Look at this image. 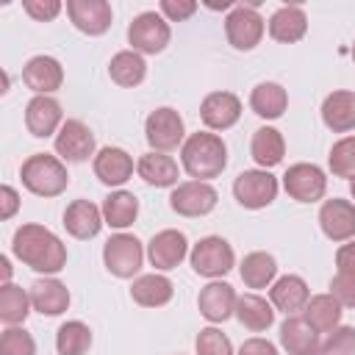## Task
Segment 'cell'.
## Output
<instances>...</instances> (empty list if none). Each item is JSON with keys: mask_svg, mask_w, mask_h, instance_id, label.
I'll list each match as a JSON object with an SVG mask.
<instances>
[{"mask_svg": "<svg viewBox=\"0 0 355 355\" xmlns=\"http://www.w3.org/2000/svg\"><path fill=\"white\" fill-rule=\"evenodd\" d=\"M327 164H330V172L336 178H355V136H344L338 139L333 147H330V155H327Z\"/></svg>", "mask_w": 355, "mask_h": 355, "instance_id": "38", "label": "cell"}, {"mask_svg": "<svg viewBox=\"0 0 355 355\" xmlns=\"http://www.w3.org/2000/svg\"><path fill=\"white\" fill-rule=\"evenodd\" d=\"M330 294L341 302V308L344 305L355 308V277L352 275H336L330 280Z\"/></svg>", "mask_w": 355, "mask_h": 355, "instance_id": "43", "label": "cell"}, {"mask_svg": "<svg viewBox=\"0 0 355 355\" xmlns=\"http://www.w3.org/2000/svg\"><path fill=\"white\" fill-rule=\"evenodd\" d=\"M216 189L205 180H186V183H178L175 191L169 194V205L175 214L180 216H205L216 208Z\"/></svg>", "mask_w": 355, "mask_h": 355, "instance_id": "10", "label": "cell"}, {"mask_svg": "<svg viewBox=\"0 0 355 355\" xmlns=\"http://www.w3.org/2000/svg\"><path fill=\"white\" fill-rule=\"evenodd\" d=\"M322 122L333 133H347L355 128V92L338 89L322 103Z\"/></svg>", "mask_w": 355, "mask_h": 355, "instance_id": "24", "label": "cell"}, {"mask_svg": "<svg viewBox=\"0 0 355 355\" xmlns=\"http://www.w3.org/2000/svg\"><path fill=\"white\" fill-rule=\"evenodd\" d=\"M241 116V100L233 92H211L200 103V119L211 130H227Z\"/></svg>", "mask_w": 355, "mask_h": 355, "instance_id": "15", "label": "cell"}, {"mask_svg": "<svg viewBox=\"0 0 355 355\" xmlns=\"http://www.w3.org/2000/svg\"><path fill=\"white\" fill-rule=\"evenodd\" d=\"M22 8L39 22H50V19H55L61 14V3L58 0H25Z\"/></svg>", "mask_w": 355, "mask_h": 355, "instance_id": "44", "label": "cell"}, {"mask_svg": "<svg viewBox=\"0 0 355 355\" xmlns=\"http://www.w3.org/2000/svg\"><path fill=\"white\" fill-rule=\"evenodd\" d=\"M67 14L80 33L103 36L111 28V6L105 0H67Z\"/></svg>", "mask_w": 355, "mask_h": 355, "instance_id": "13", "label": "cell"}, {"mask_svg": "<svg viewBox=\"0 0 355 355\" xmlns=\"http://www.w3.org/2000/svg\"><path fill=\"white\" fill-rule=\"evenodd\" d=\"M141 261H144L141 241L130 233H116L103 247V263L116 277H133L141 269Z\"/></svg>", "mask_w": 355, "mask_h": 355, "instance_id": "7", "label": "cell"}, {"mask_svg": "<svg viewBox=\"0 0 355 355\" xmlns=\"http://www.w3.org/2000/svg\"><path fill=\"white\" fill-rule=\"evenodd\" d=\"M236 291L230 283L225 280H211L208 286L200 288V297H197V308L200 313L208 319V322H225L236 313Z\"/></svg>", "mask_w": 355, "mask_h": 355, "instance_id": "17", "label": "cell"}, {"mask_svg": "<svg viewBox=\"0 0 355 355\" xmlns=\"http://www.w3.org/2000/svg\"><path fill=\"white\" fill-rule=\"evenodd\" d=\"M349 191H352V197H355V178H352V183H349Z\"/></svg>", "mask_w": 355, "mask_h": 355, "instance_id": "49", "label": "cell"}, {"mask_svg": "<svg viewBox=\"0 0 355 355\" xmlns=\"http://www.w3.org/2000/svg\"><path fill=\"white\" fill-rule=\"evenodd\" d=\"M319 225L330 241L355 239V205L349 200H341V197L324 200L319 208Z\"/></svg>", "mask_w": 355, "mask_h": 355, "instance_id": "12", "label": "cell"}, {"mask_svg": "<svg viewBox=\"0 0 355 355\" xmlns=\"http://www.w3.org/2000/svg\"><path fill=\"white\" fill-rule=\"evenodd\" d=\"M17 208H19V194L11 186H3L0 189V219H11Z\"/></svg>", "mask_w": 355, "mask_h": 355, "instance_id": "47", "label": "cell"}, {"mask_svg": "<svg viewBox=\"0 0 355 355\" xmlns=\"http://www.w3.org/2000/svg\"><path fill=\"white\" fill-rule=\"evenodd\" d=\"M308 31V17L300 6H280L272 17H269V36L275 42H283V44H291V42H300Z\"/></svg>", "mask_w": 355, "mask_h": 355, "instance_id": "27", "label": "cell"}, {"mask_svg": "<svg viewBox=\"0 0 355 355\" xmlns=\"http://www.w3.org/2000/svg\"><path fill=\"white\" fill-rule=\"evenodd\" d=\"M180 161H183V169L197 178V180H211L216 175H222V169L227 166V147L222 141V136L216 133H205V130H197L191 133L183 147H180Z\"/></svg>", "mask_w": 355, "mask_h": 355, "instance_id": "2", "label": "cell"}, {"mask_svg": "<svg viewBox=\"0 0 355 355\" xmlns=\"http://www.w3.org/2000/svg\"><path fill=\"white\" fill-rule=\"evenodd\" d=\"M269 300L277 311H283L286 316H294L297 311H302L311 300V291H308V283L300 277V275H283L272 283V291H269Z\"/></svg>", "mask_w": 355, "mask_h": 355, "instance_id": "22", "label": "cell"}, {"mask_svg": "<svg viewBox=\"0 0 355 355\" xmlns=\"http://www.w3.org/2000/svg\"><path fill=\"white\" fill-rule=\"evenodd\" d=\"M319 355H355V327L338 324L330 330V336L322 341Z\"/></svg>", "mask_w": 355, "mask_h": 355, "instance_id": "41", "label": "cell"}, {"mask_svg": "<svg viewBox=\"0 0 355 355\" xmlns=\"http://www.w3.org/2000/svg\"><path fill=\"white\" fill-rule=\"evenodd\" d=\"M136 216H139V200H136V194H130V191H111L103 200V219H105V225L122 230V227L133 225Z\"/></svg>", "mask_w": 355, "mask_h": 355, "instance_id": "33", "label": "cell"}, {"mask_svg": "<svg viewBox=\"0 0 355 355\" xmlns=\"http://www.w3.org/2000/svg\"><path fill=\"white\" fill-rule=\"evenodd\" d=\"M92 347V330L89 324L72 319V322H64L55 333V349L58 355H83L86 349Z\"/></svg>", "mask_w": 355, "mask_h": 355, "instance_id": "37", "label": "cell"}, {"mask_svg": "<svg viewBox=\"0 0 355 355\" xmlns=\"http://www.w3.org/2000/svg\"><path fill=\"white\" fill-rule=\"evenodd\" d=\"M183 133H186L183 116H180L175 108H169V105L155 108V111L147 116V122H144V136H147V141H150V147H153L155 153H169V150H175L178 144H183V141H186Z\"/></svg>", "mask_w": 355, "mask_h": 355, "instance_id": "8", "label": "cell"}, {"mask_svg": "<svg viewBox=\"0 0 355 355\" xmlns=\"http://www.w3.org/2000/svg\"><path fill=\"white\" fill-rule=\"evenodd\" d=\"M0 355H36V341L22 327H6L0 336Z\"/></svg>", "mask_w": 355, "mask_h": 355, "instance_id": "39", "label": "cell"}, {"mask_svg": "<svg viewBox=\"0 0 355 355\" xmlns=\"http://www.w3.org/2000/svg\"><path fill=\"white\" fill-rule=\"evenodd\" d=\"M31 302L33 311H39L42 316H58L69 308V288L55 277L36 280L31 286Z\"/></svg>", "mask_w": 355, "mask_h": 355, "instance_id": "25", "label": "cell"}, {"mask_svg": "<svg viewBox=\"0 0 355 355\" xmlns=\"http://www.w3.org/2000/svg\"><path fill=\"white\" fill-rule=\"evenodd\" d=\"M236 319H239L247 330L261 333V330L272 327L275 311H272V302H266L263 297H258V294H241V297L236 300Z\"/></svg>", "mask_w": 355, "mask_h": 355, "instance_id": "32", "label": "cell"}, {"mask_svg": "<svg viewBox=\"0 0 355 355\" xmlns=\"http://www.w3.org/2000/svg\"><path fill=\"white\" fill-rule=\"evenodd\" d=\"M94 175L105 186H122L133 175V158L122 147H103L94 155Z\"/></svg>", "mask_w": 355, "mask_h": 355, "instance_id": "23", "label": "cell"}, {"mask_svg": "<svg viewBox=\"0 0 355 355\" xmlns=\"http://www.w3.org/2000/svg\"><path fill=\"white\" fill-rule=\"evenodd\" d=\"M11 250L25 266L44 272V275H55L67 263L64 241L53 230H47L44 225H33V222L17 227V233L11 239Z\"/></svg>", "mask_w": 355, "mask_h": 355, "instance_id": "1", "label": "cell"}, {"mask_svg": "<svg viewBox=\"0 0 355 355\" xmlns=\"http://www.w3.org/2000/svg\"><path fill=\"white\" fill-rule=\"evenodd\" d=\"M25 125L28 133L36 139H47L55 130H61V103L53 100L50 94H36L28 105H25Z\"/></svg>", "mask_w": 355, "mask_h": 355, "instance_id": "16", "label": "cell"}, {"mask_svg": "<svg viewBox=\"0 0 355 355\" xmlns=\"http://www.w3.org/2000/svg\"><path fill=\"white\" fill-rule=\"evenodd\" d=\"M22 80L28 89H33L36 94H50L55 89H61L64 83V69L53 55H33L25 67H22Z\"/></svg>", "mask_w": 355, "mask_h": 355, "instance_id": "19", "label": "cell"}, {"mask_svg": "<svg viewBox=\"0 0 355 355\" xmlns=\"http://www.w3.org/2000/svg\"><path fill=\"white\" fill-rule=\"evenodd\" d=\"M286 105H288L286 89H283L280 83H272V80L258 83V86L252 89V94H250V108H252L258 116H263V119H277V116H283Z\"/></svg>", "mask_w": 355, "mask_h": 355, "instance_id": "31", "label": "cell"}, {"mask_svg": "<svg viewBox=\"0 0 355 355\" xmlns=\"http://www.w3.org/2000/svg\"><path fill=\"white\" fill-rule=\"evenodd\" d=\"M189 261H191V269L202 277H222L233 269L236 263V255H233V247L222 239V236H205L200 239L191 252H189Z\"/></svg>", "mask_w": 355, "mask_h": 355, "instance_id": "4", "label": "cell"}, {"mask_svg": "<svg viewBox=\"0 0 355 355\" xmlns=\"http://www.w3.org/2000/svg\"><path fill=\"white\" fill-rule=\"evenodd\" d=\"M352 61H355V42H352Z\"/></svg>", "mask_w": 355, "mask_h": 355, "instance_id": "50", "label": "cell"}, {"mask_svg": "<svg viewBox=\"0 0 355 355\" xmlns=\"http://www.w3.org/2000/svg\"><path fill=\"white\" fill-rule=\"evenodd\" d=\"M250 153L255 158L258 166L269 169V166H277L286 155V141H283V133L277 128H258L252 133V144H250Z\"/></svg>", "mask_w": 355, "mask_h": 355, "instance_id": "30", "label": "cell"}, {"mask_svg": "<svg viewBox=\"0 0 355 355\" xmlns=\"http://www.w3.org/2000/svg\"><path fill=\"white\" fill-rule=\"evenodd\" d=\"M302 311H305L302 319H305L316 333H330V330H336L338 322H341V302H338L333 294H313Z\"/></svg>", "mask_w": 355, "mask_h": 355, "instance_id": "29", "label": "cell"}, {"mask_svg": "<svg viewBox=\"0 0 355 355\" xmlns=\"http://www.w3.org/2000/svg\"><path fill=\"white\" fill-rule=\"evenodd\" d=\"M233 197L250 211L266 208L277 197V178L269 169H244L233 180Z\"/></svg>", "mask_w": 355, "mask_h": 355, "instance_id": "6", "label": "cell"}, {"mask_svg": "<svg viewBox=\"0 0 355 355\" xmlns=\"http://www.w3.org/2000/svg\"><path fill=\"white\" fill-rule=\"evenodd\" d=\"M136 172L144 183L155 186V189H166V186H175L178 183V161L172 155H164V153H144L136 164Z\"/></svg>", "mask_w": 355, "mask_h": 355, "instance_id": "26", "label": "cell"}, {"mask_svg": "<svg viewBox=\"0 0 355 355\" xmlns=\"http://www.w3.org/2000/svg\"><path fill=\"white\" fill-rule=\"evenodd\" d=\"M108 75H111V80L119 83V86H139V83L144 80V75H147V64H144L141 53H136V50H122V53H116V55L111 58Z\"/></svg>", "mask_w": 355, "mask_h": 355, "instance_id": "34", "label": "cell"}, {"mask_svg": "<svg viewBox=\"0 0 355 355\" xmlns=\"http://www.w3.org/2000/svg\"><path fill=\"white\" fill-rule=\"evenodd\" d=\"M280 344L288 355H319V333L302 316H286L280 324Z\"/></svg>", "mask_w": 355, "mask_h": 355, "instance_id": "21", "label": "cell"}, {"mask_svg": "<svg viewBox=\"0 0 355 355\" xmlns=\"http://www.w3.org/2000/svg\"><path fill=\"white\" fill-rule=\"evenodd\" d=\"M172 294H175L172 280L164 277V275H155V272L136 277L133 286H130V297L141 308H161V305H166L172 300Z\"/></svg>", "mask_w": 355, "mask_h": 355, "instance_id": "28", "label": "cell"}, {"mask_svg": "<svg viewBox=\"0 0 355 355\" xmlns=\"http://www.w3.org/2000/svg\"><path fill=\"white\" fill-rule=\"evenodd\" d=\"M31 294L14 283H3L0 286V322L8 327H17L19 322H25V316L31 313Z\"/></svg>", "mask_w": 355, "mask_h": 355, "instance_id": "36", "label": "cell"}, {"mask_svg": "<svg viewBox=\"0 0 355 355\" xmlns=\"http://www.w3.org/2000/svg\"><path fill=\"white\" fill-rule=\"evenodd\" d=\"M169 22L158 14V11H141L139 17H133V22L128 25V42L136 53H147L155 55L169 44Z\"/></svg>", "mask_w": 355, "mask_h": 355, "instance_id": "5", "label": "cell"}, {"mask_svg": "<svg viewBox=\"0 0 355 355\" xmlns=\"http://www.w3.org/2000/svg\"><path fill=\"white\" fill-rule=\"evenodd\" d=\"M336 266H338V275L355 277V239H349L347 244H341L336 250Z\"/></svg>", "mask_w": 355, "mask_h": 355, "instance_id": "45", "label": "cell"}, {"mask_svg": "<svg viewBox=\"0 0 355 355\" xmlns=\"http://www.w3.org/2000/svg\"><path fill=\"white\" fill-rule=\"evenodd\" d=\"M55 153L64 161L80 164L94 153V133L80 119H67L61 130L55 133Z\"/></svg>", "mask_w": 355, "mask_h": 355, "instance_id": "14", "label": "cell"}, {"mask_svg": "<svg viewBox=\"0 0 355 355\" xmlns=\"http://www.w3.org/2000/svg\"><path fill=\"white\" fill-rule=\"evenodd\" d=\"M225 36L236 50H252L263 36V17L255 11V6H233L225 17Z\"/></svg>", "mask_w": 355, "mask_h": 355, "instance_id": "9", "label": "cell"}, {"mask_svg": "<svg viewBox=\"0 0 355 355\" xmlns=\"http://www.w3.org/2000/svg\"><path fill=\"white\" fill-rule=\"evenodd\" d=\"M19 178H22V186L36 197H58L69 183L67 166L55 155H47V153L28 155L22 161Z\"/></svg>", "mask_w": 355, "mask_h": 355, "instance_id": "3", "label": "cell"}, {"mask_svg": "<svg viewBox=\"0 0 355 355\" xmlns=\"http://www.w3.org/2000/svg\"><path fill=\"white\" fill-rule=\"evenodd\" d=\"M239 275H241L244 286L266 288L277 275V261L269 252H250V255H244V261L239 266Z\"/></svg>", "mask_w": 355, "mask_h": 355, "instance_id": "35", "label": "cell"}, {"mask_svg": "<svg viewBox=\"0 0 355 355\" xmlns=\"http://www.w3.org/2000/svg\"><path fill=\"white\" fill-rule=\"evenodd\" d=\"M186 252H189V241H186V236L180 230H161L147 244V258L161 272L175 269L186 258Z\"/></svg>", "mask_w": 355, "mask_h": 355, "instance_id": "18", "label": "cell"}, {"mask_svg": "<svg viewBox=\"0 0 355 355\" xmlns=\"http://www.w3.org/2000/svg\"><path fill=\"white\" fill-rule=\"evenodd\" d=\"M239 355H277V347L266 338H247L239 347Z\"/></svg>", "mask_w": 355, "mask_h": 355, "instance_id": "46", "label": "cell"}, {"mask_svg": "<svg viewBox=\"0 0 355 355\" xmlns=\"http://www.w3.org/2000/svg\"><path fill=\"white\" fill-rule=\"evenodd\" d=\"M0 272H3V283H8V277H11V266H8V258H6V255H0Z\"/></svg>", "mask_w": 355, "mask_h": 355, "instance_id": "48", "label": "cell"}, {"mask_svg": "<svg viewBox=\"0 0 355 355\" xmlns=\"http://www.w3.org/2000/svg\"><path fill=\"white\" fill-rule=\"evenodd\" d=\"M194 349L197 355H233V344L219 327H202L197 333Z\"/></svg>", "mask_w": 355, "mask_h": 355, "instance_id": "40", "label": "cell"}, {"mask_svg": "<svg viewBox=\"0 0 355 355\" xmlns=\"http://www.w3.org/2000/svg\"><path fill=\"white\" fill-rule=\"evenodd\" d=\"M103 211L92 200H72L64 211V227L75 239H94L103 227Z\"/></svg>", "mask_w": 355, "mask_h": 355, "instance_id": "20", "label": "cell"}, {"mask_svg": "<svg viewBox=\"0 0 355 355\" xmlns=\"http://www.w3.org/2000/svg\"><path fill=\"white\" fill-rule=\"evenodd\" d=\"M283 189L297 202H316L327 191V178L316 164H294L283 175Z\"/></svg>", "mask_w": 355, "mask_h": 355, "instance_id": "11", "label": "cell"}, {"mask_svg": "<svg viewBox=\"0 0 355 355\" xmlns=\"http://www.w3.org/2000/svg\"><path fill=\"white\" fill-rule=\"evenodd\" d=\"M158 11L169 22H183V19H189L197 11V3L194 0H161Z\"/></svg>", "mask_w": 355, "mask_h": 355, "instance_id": "42", "label": "cell"}]
</instances>
